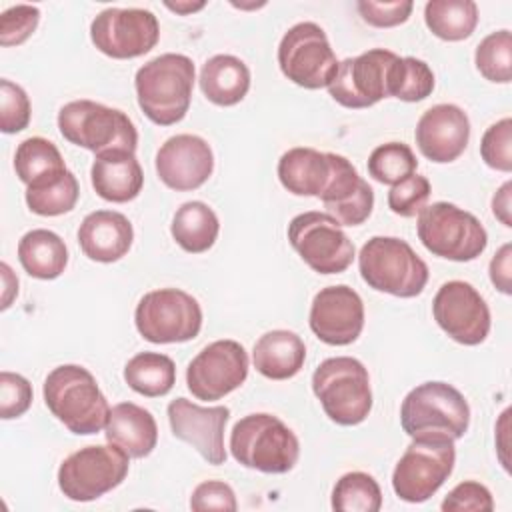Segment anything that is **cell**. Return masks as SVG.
Here are the masks:
<instances>
[{"label":"cell","instance_id":"6da1fadb","mask_svg":"<svg viewBox=\"0 0 512 512\" xmlns=\"http://www.w3.org/2000/svg\"><path fill=\"white\" fill-rule=\"evenodd\" d=\"M196 68L192 58L166 52L138 68L134 78L138 106L158 126L180 122L192 100Z\"/></svg>","mask_w":512,"mask_h":512},{"label":"cell","instance_id":"7a4b0ae2","mask_svg":"<svg viewBox=\"0 0 512 512\" xmlns=\"http://www.w3.org/2000/svg\"><path fill=\"white\" fill-rule=\"evenodd\" d=\"M52 416L72 434L90 436L106 426L110 406L90 370L78 364L56 366L42 386Z\"/></svg>","mask_w":512,"mask_h":512},{"label":"cell","instance_id":"3957f363","mask_svg":"<svg viewBox=\"0 0 512 512\" xmlns=\"http://www.w3.org/2000/svg\"><path fill=\"white\" fill-rule=\"evenodd\" d=\"M400 424L410 438L458 440L470 426V406L452 384L424 382L404 396Z\"/></svg>","mask_w":512,"mask_h":512},{"label":"cell","instance_id":"277c9868","mask_svg":"<svg viewBox=\"0 0 512 512\" xmlns=\"http://www.w3.org/2000/svg\"><path fill=\"white\" fill-rule=\"evenodd\" d=\"M232 458L264 474L290 472L300 456L296 434L276 416L256 412L240 418L230 432Z\"/></svg>","mask_w":512,"mask_h":512},{"label":"cell","instance_id":"5b68a950","mask_svg":"<svg viewBox=\"0 0 512 512\" xmlns=\"http://www.w3.org/2000/svg\"><path fill=\"white\" fill-rule=\"evenodd\" d=\"M358 268L370 288L398 298L418 296L428 282L426 262L396 236H372L358 254Z\"/></svg>","mask_w":512,"mask_h":512},{"label":"cell","instance_id":"8992f818","mask_svg":"<svg viewBox=\"0 0 512 512\" xmlns=\"http://www.w3.org/2000/svg\"><path fill=\"white\" fill-rule=\"evenodd\" d=\"M312 390L324 414L340 426H356L372 410L368 370L352 356H336L320 362L312 374Z\"/></svg>","mask_w":512,"mask_h":512},{"label":"cell","instance_id":"52a82bcc","mask_svg":"<svg viewBox=\"0 0 512 512\" xmlns=\"http://www.w3.org/2000/svg\"><path fill=\"white\" fill-rule=\"evenodd\" d=\"M58 130L70 144L94 154L136 152L138 146V132L128 114L94 100L64 104L58 112Z\"/></svg>","mask_w":512,"mask_h":512},{"label":"cell","instance_id":"ba28073f","mask_svg":"<svg viewBox=\"0 0 512 512\" xmlns=\"http://www.w3.org/2000/svg\"><path fill=\"white\" fill-rule=\"evenodd\" d=\"M416 232L428 252L452 262L476 260L488 244L480 220L450 202L424 206L418 214Z\"/></svg>","mask_w":512,"mask_h":512},{"label":"cell","instance_id":"9c48e42d","mask_svg":"<svg viewBox=\"0 0 512 512\" xmlns=\"http://www.w3.org/2000/svg\"><path fill=\"white\" fill-rule=\"evenodd\" d=\"M134 324L140 336L152 344L188 342L202 328V308L192 294L180 288H160L140 298Z\"/></svg>","mask_w":512,"mask_h":512},{"label":"cell","instance_id":"30bf717a","mask_svg":"<svg viewBox=\"0 0 512 512\" xmlns=\"http://www.w3.org/2000/svg\"><path fill=\"white\" fill-rule=\"evenodd\" d=\"M130 456L118 446H86L72 452L58 468V486L68 500L92 502L120 486L128 474Z\"/></svg>","mask_w":512,"mask_h":512},{"label":"cell","instance_id":"8fae6325","mask_svg":"<svg viewBox=\"0 0 512 512\" xmlns=\"http://www.w3.org/2000/svg\"><path fill=\"white\" fill-rule=\"evenodd\" d=\"M454 440L412 438L392 472L394 494L410 504L426 502L454 470Z\"/></svg>","mask_w":512,"mask_h":512},{"label":"cell","instance_id":"7c38bea8","mask_svg":"<svg viewBox=\"0 0 512 512\" xmlns=\"http://www.w3.org/2000/svg\"><path fill=\"white\" fill-rule=\"evenodd\" d=\"M338 64L326 32L316 22L294 24L278 44L282 74L306 90L328 88L338 72Z\"/></svg>","mask_w":512,"mask_h":512},{"label":"cell","instance_id":"4fadbf2b","mask_svg":"<svg viewBox=\"0 0 512 512\" xmlns=\"http://www.w3.org/2000/svg\"><path fill=\"white\" fill-rule=\"evenodd\" d=\"M288 240L318 274H340L354 260V244L342 224L326 212H304L290 220Z\"/></svg>","mask_w":512,"mask_h":512},{"label":"cell","instance_id":"5bb4252c","mask_svg":"<svg viewBox=\"0 0 512 512\" xmlns=\"http://www.w3.org/2000/svg\"><path fill=\"white\" fill-rule=\"evenodd\" d=\"M158 38V18L144 8H106L90 24L92 44L116 60L148 54Z\"/></svg>","mask_w":512,"mask_h":512},{"label":"cell","instance_id":"9a60e30c","mask_svg":"<svg viewBox=\"0 0 512 512\" xmlns=\"http://www.w3.org/2000/svg\"><path fill=\"white\" fill-rule=\"evenodd\" d=\"M248 354L236 340H216L202 348L186 368V384L198 400H220L244 384Z\"/></svg>","mask_w":512,"mask_h":512},{"label":"cell","instance_id":"2e32d148","mask_svg":"<svg viewBox=\"0 0 512 512\" xmlns=\"http://www.w3.org/2000/svg\"><path fill=\"white\" fill-rule=\"evenodd\" d=\"M398 54L372 48L354 58H344L328 86L330 96L344 108H370L388 96V74Z\"/></svg>","mask_w":512,"mask_h":512},{"label":"cell","instance_id":"e0dca14e","mask_svg":"<svg viewBox=\"0 0 512 512\" xmlns=\"http://www.w3.org/2000/svg\"><path fill=\"white\" fill-rule=\"evenodd\" d=\"M432 314L436 324L458 344H482L490 332V308L480 292L464 282H444L434 300Z\"/></svg>","mask_w":512,"mask_h":512},{"label":"cell","instance_id":"ac0fdd59","mask_svg":"<svg viewBox=\"0 0 512 512\" xmlns=\"http://www.w3.org/2000/svg\"><path fill=\"white\" fill-rule=\"evenodd\" d=\"M168 422L172 434L198 450L212 466L226 462L224 430L230 418L228 406H198L186 398H176L168 404Z\"/></svg>","mask_w":512,"mask_h":512},{"label":"cell","instance_id":"d6986e66","mask_svg":"<svg viewBox=\"0 0 512 512\" xmlns=\"http://www.w3.org/2000/svg\"><path fill=\"white\" fill-rule=\"evenodd\" d=\"M310 330L330 346L352 344L364 328V304L360 294L346 286L322 288L310 306Z\"/></svg>","mask_w":512,"mask_h":512},{"label":"cell","instance_id":"ffe728a7","mask_svg":"<svg viewBox=\"0 0 512 512\" xmlns=\"http://www.w3.org/2000/svg\"><path fill=\"white\" fill-rule=\"evenodd\" d=\"M214 170L210 144L196 134H176L156 152V174L164 186L176 192L200 188Z\"/></svg>","mask_w":512,"mask_h":512},{"label":"cell","instance_id":"44dd1931","mask_svg":"<svg viewBox=\"0 0 512 512\" xmlns=\"http://www.w3.org/2000/svg\"><path fill=\"white\" fill-rule=\"evenodd\" d=\"M414 138L418 150L430 162H454L470 140L468 114L456 104H436L420 116Z\"/></svg>","mask_w":512,"mask_h":512},{"label":"cell","instance_id":"7402d4cb","mask_svg":"<svg viewBox=\"0 0 512 512\" xmlns=\"http://www.w3.org/2000/svg\"><path fill=\"white\" fill-rule=\"evenodd\" d=\"M324 208L332 218L344 226H360L368 220L374 208V190L358 174L354 164L336 154L334 174L328 188L320 196Z\"/></svg>","mask_w":512,"mask_h":512},{"label":"cell","instance_id":"603a6c76","mask_svg":"<svg viewBox=\"0 0 512 512\" xmlns=\"http://www.w3.org/2000/svg\"><path fill=\"white\" fill-rule=\"evenodd\" d=\"M134 228L116 210H94L84 216L78 228V244L84 256L94 262L110 264L124 258L132 246Z\"/></svg>","mask_w":512,"mask_h":512},{"label":"cell","instance_id":"cb8c5ba5","mask_svg":"<svg viewBox=\"0 0 512 512\" xmlns=\"http://www.w3.org/2000/svg\"><path fill=\"white\" fill-rule=\"evenodd\" d=\"M334 156L308 146L290 148L278 160V180L294 196L320 198L332 180Z\"/></svg>","mask_w":512,"mask_h":512},{"label":"cell","instance_id":"d4e9b609","mask_svg":"<svg viewBox=\"0 0 512 512\" xmlns=\"http://www.w3.org/2000/svg\"><path fill=\"white\" fill-rule=\"evenodd\" d=\"M90 180L102 200L124 204L140 194L144 172L134 152L112 150L96 154L90 168Z\"/></svg>","mask_w":512,"mask_h":512},{"label":"cell","instance_id":"484cf974","mask_svg":"<svg viewBox=\"0 0 512 512\" xmlns=\"http://www.w3.org/2000/svg\"><path fill=\"white\" fill-rule=\"evenodd\" d=\"M104 434L110 444L118 446L130 458H146L158 442L154 416L134 402H120L110 408Z\"/></svg>","mask_w":512,"mask_h":512},{"label":"cell","instance_id":"4316f807","mask_svg":"<svg viewBox=\"0 0 512 512\" xmlns=\"http://www.w3.org/2000/svg\"><path fill=\"white\" fill-rule=\"evenodd\" d=\"M306 360V346L296 332L270 330L262 334L252 350L254 368L270 380L296 376Z\"/></svg>","mask_w":512,"mask_h":512},{"label":"cell","instance_id":"83f0119b","mask_svg":"<svg viewBox=\"0 0 512 512\" xmlns=\"http://www.w3.org/2000/svg\"><path fill=\"white\" fill-rule=\"evenodd\" d=\"M198 82L212 104L234 106L250 90V70L238 56L216 54L204 62Z\"/></svg>","mask_w":512,"mask_h":512},{"label":"cell","instance_id":"f1b7e54d","mask_svg":"<svg viewBox=\"0 0 512 512\" xmlns=\"http://www.w3.org/2000/svg\"><path fill=\"white\" fill-rule=\"evenodd\" d=\"M14 170L26 190H40L58 182L66 172L64 158L54 142L32 136L18 144L14 154Z\"/></svg>","mask_w":512,"mask_h":512},{"label":"cell","instance_id":"f546056e","mask_svg":"<svg viewBox=\"0 0 512 512\" xmlns=\"http://www.w3.org/2000/svg\"><path fill=\"white\" fill-rule=\"evenodd\" d=\"M18 260L26 274L38 280L58 278L68 264L64 240L46 228L26 232L18 242Z\"/></svg>","mask_w":512,"mask_h":512},{"label":"cell","instance_id":"4dcf8cb0","mask_svg":"<svg viewBox=\"0 0 512 512\" xmlns=\"http://www.w3.org/2000/svg\"><path fill=\"white\" fill-rule=\"evenodd\" d=\"M170 232L184 252L202 254L214 246L220 232V222L208 204L190 200L176 210Z\"/></svg>","mask_w":512,"mask_h":512},{"label":"cell","instance_id":"1f68e13d","mask_svg":"<svg viewBox=\"0 0 512 512\" xmlns=\"http://www.w3.org/2000/svg\"><path fill=\"white\" fill-rule=\"evenodd\" d=\"M428 30L446 42H460L472 36L478 24V6L472 0H430L424 6Z\"/></svg>","mask_w":512,"mask_h":512},{"label":"cell","instance_id":"d6a6232c","mask_svg":"<svg viewBox=\"0 0 512 512\" xmlns=\"http://www.w3.org/2000/svg\"><path fill=\"white\" fill-rule=\"evenodd\" d=\"M126 384L148 398L166 396L176 384L174 360L160 352H140L124 366Z\"/></svg>","mask_w":512,"mask_h":512},{"label":"cell","instance_id":"836d02e7","mask_svg":"<svg viewBox=\"0 0 512 512\" xmlns=\"http://www.w3.org/2000/svg\"><path fill=\"white\" fill-rule=\"evenodd\" d=\"M434 90L432 68L414 56L396 58L388 74V96L404 102H420Z\"/></svg>","mask_w":512,"mask_h":512},{"label":"cell","instance_id":"e575fe53","mask_svg":"<svg viewBox=\"0 0 512 512\" xmlns=\"http://www.w3.org/2000/svg\"><path fill=\"white\" fill-rule=\"evenodd\" d=\"M332 508L338 512H378L382 490L366 472H348L332 488Z\"/></svg>","mask_w":512,"mask_h":512},{"label":"cell","instance_id":"d590c367","mask_svg":"<svg viewBox=\"0 0 512 512\" xmlns=\"http://www.w3.org/2000/svg\"><path fill=\"white\" fill-rule=\"evenodd\" d=\"M418 160L404 142H386L376 146L368 156V174L380 184H398L416 174Z\"/></svg>","mask_w":512,"mask_h":512},{"label":"cell","instance_id":"8d00e7d4","mask_svg":"<svg viewBox=\"0 0 512 512\" xmlns=\"http://www.w3.org/2000/svg\"><path fill=\"white\" fill-rule=\"evenodd\" d=\"M476 70L490 82L508 84L512 78V36L498 30L480 40L474 52Z\"/></svg>","mask_w":512,"mask_h":512},{"label":"cell","instance_id":"74e56055","mask_svg":"<svg viewBox=\"0 0 512 512\" xmlns=\"http://www.w3.org/2000/svg\"><path fill=\"white\" fill-rule=\"evenodd\" d=\"M80 196V186L76 176L68 170L58 182L40 188L26 190V204L30 212L38 216H60L70 212Z\"/></svg>","mask_w":512,"mask_h":512},{"label":"cell","instance_id":"f35d334b","mask_svg":"<svg viewBox=\"0 0 512 512\" xmlns=\"http://www.w3.org/2000/svg\"><path fill=\"white\" fill-rule=\"evenodd\" d=\"M30 98L26 90L8 78L0 80V130L4 134L22 132L30 124Z\"/></svg>","mask_w":512,"mask_h":512},{"label":"cell","instance_id":"ab89813d","mask_svg":"<svg viewBox=\"0 0 512 512\" xmlns=\"http://www.w3.org/2000/svg\"><path fill=\"white\" fill-rule=\"evenodd\" d=\"M480 156L498 172H512V120L506 116L488 126L480 140Z\"/></svg>","mask_w":512,"mask_h":512},{"label":"cell","instance_id":"60d3db41","mask_svg":"<svg viewBox=\"0 0 512 512\" xmlns=\"http://www.w3.org/2000/svg\"><path fill=\"white\" fill-rule=\"evenodd\" d=\"M430 192L432 188L428 178L420 174H412L390 188L388 208L402 218H412L420 214V210L426 206Z\"/></svg>","mask_w":512,"mask_h":512},{"label":"cell","instance_id":"b9f144b4","mask_svg":"<svg viewBox=\"0 0 512 512\" xmlns=\"http://www.w3.org/2000/svg\"><path fill=\"white\" fill-rule=\"evenodd\" d=\"M40 22V10L30 4H16L0 16V44L18 46L26 42Z\"/></svg>","mask_w":512,"mask_h":512},{"label":"cell","instance_id":"7bdbcfd3","mask_svg":"<svg viewBox=\"0 0 512 512\" xmlns=\"http://www.w3.org/2000/svg\"><path fill=\"white\" fill-rule=\"evenodd\" d=\"M32 404V384L16 374L2 370L0 372V416L12 420L22 416Z\"/></svg>","mask_w":512,"mask_h":512},{"label":"cell","instance_id":"ee69618b","mask_svg":"<svg viewBox=\"0 0 512 512\" xmlns=\"http://www.w3.org/2000/svg\"><path fill=\"white\" fill-rule=\"evenodd\" d=\"M440 508L444 512H492L494 508V500L490 490L474 480H466L460 482L458 486H454L448 496L442 500Z\"/></svg>","mask_w":512,"mask_h":512},{"label":"cell","instance_id":"f6af8a7d","mask_svg":"<svg viewBox=\"0 0 512 512\" xmlns=\"http://www.w3.org/2000/svg\"><path fill=\"white\" fill-rule=\"evenodd\" d=\"M356 8L364 22L376 28H392L404 24L414 4L410 0H398V2H372V0H358Z\"/></svg>","mask_w":512,"mask_h":512},{"label":"cell","instance_id":"bcb514c9","mask_svg":"<svg viewBox=\"0 0 512 512\" xmlns=\"http://www.w3.org/2000/svg\"><path fill=\"white\" fill-rule=\"evenodd\" d=\"M190 508L196 512H204V510L234 512L238 508V502H236L234 490L226 482L206 480L194 488L190 496Z\"/></svg>","mask_w":512,"mask_h":512},{"label":"cell","instance_id":"7dc6e473","mask_svg":"<svg viewBox=\"0 0 512 512\" xmlns=\"http://www.w3.org/2000/svg\"><path fill=\"white\" fill-rule=\"evenodd\" d=\"M510 258H512V246L504 244L494 258L490 260V280L492 284L502 292V294H510L512 292V280H510Z\"/></svg>","mask_w":512,"mask_h":512},{"label":"cell","instance_id":"c3c4849f","mask_svg":"<svg viewBox=\"0 0 512 512\" xmlns=\"http://www.w3.org/2000/svg\"><path fill=\"white\" fill-rule=\"evenodd\" d=\"M512 190V182L508 180V182H504L500 188H498V192L494 194V198H492V214L506 226V228H510L512 226V218H510V192Z\"/></svg>","mask_w":512,"mask_h":512},{"label":"cell","instance_id":"681fc988","mask_svg":"<svg viewBox=\"0 0 512 512\" xmlns=\"http://www.w3.org/2000/svg\"><path fill=\"white\" fill-rule=\"evenodd\" d=\"M0 270H2V278H4V296H2V310H6L8 306H10V294L8 292H12V294H18V280H14L12 284L8 282L10 280V266L6 264V262H2L0 264Z\"/></svg>","mask_w":512,"mask_h":512},{"label":"cell","instance_id":"f907efd6","mask_svg":"<svg viewBox=\"0 0 512 512\" xmlns=\"http://www.w3.org/2000/svg\"><path fill=\"white\" fill-rule=\"evenodd\" d=\"M164 6L176 14H192V12H198L206 6V2H164Z\"/></svg>","mask_w":512,"mask_h":512}]
</instances>
